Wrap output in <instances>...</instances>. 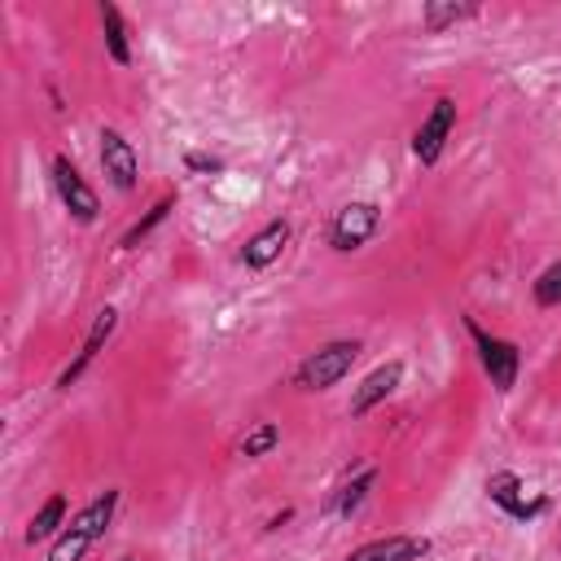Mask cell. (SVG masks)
Instances as JSON below:
<instances>
[{"label":"cell","mask_w":561,"mask_h":561,"mask_svg":"<svg viewBox=\"0 0 561 561\" xmlns=\"http://www.w3.org/2000/svg\"><path fill=\"white\" fill-rule=\"evenodd\" d=\"M101 149H96V158H101V171H105V180L118 188V193H131L136 184H140V153H136V145L118 131V127H101Z\"/></svg>","instance_id":"ba28073f"},{"label":"cell","mask_w":561,"mask_h":561,"mask_svg":"<svg viewBox=\"0 0 561 561\" xmlns=\"http://www.w3.org/2000/svg\"><path fill=\"white\" fill-rule=\"evenodd\" d=\"M530 298H535V307H543V311L561 307V263H548V267L530 280Z\"/></svg>","instance_id":"d6986e66"},{"label":"cell","mask_w":561,"mask_h":561,"mask_svg":"<svg viewBox=\"0 0 561 561\" xmlns=\"http://www.w3.org/2000/svg\"><path fill=\"white\" fill-rule=\"evenodd\" d=\"M377 228H381V206L355 197V202H346V206L333 210L324 237H329V250H337V254H355V250H364V245L377 237Z\"/></svg>","instance_id":"277c9868"},{"label":"cell","mask_w":561,"mask_h":561,"mask_svg":"<svg viewBox=\"0 0 561 561\" xmlns=\"http://www.w3.org/2000/svg\"><path fill=\"white\" fill-rule=\"evenodd\" d=\"M96 18H101V35H105V53H110V61H114V66H131V35H127V18H123V9L110 4V0H101Z\"/></svg>","instance_id":"5bb4252c"},{"label":"cell","mask_w":561,"mask_h":561,"mask_svg":"<svg viewBox=\"0 0 561 561\" xmlns=\"http://www.w3.org/2000/svg\"><path fill=\"white\" fill-rule=\"evenodd\" d=\"M399 381H403V359H386V364H377V368H373V373H364V377H359V386L351 390L346 416H351V421H364L377 403H386V399L399 390Z\"/></svg>","instance_id":"30bf717a"},{"label":"cell","mask_w":561,"mask_h":561,"mask_svg":"<svg viewBox=\"0 0 561 561\" xmlns=\"http://www.w3.org/2000/svg\"><path fill=\"white\" fill-rule=\"evenodd\" d=\"M289 237H294V228H289V219H285V215L267 219V224H263L259 232H250V237H245V245L237 250L241 267H250V272H267V267H272V263L285 254Z\"/></svg>","instance_id":"8fae6325"},{"label":"cell","mask_w":561,"mask_h":561,"mask_svg":"<svg viewBox=\"0 0 561 561\" xmlns=\"http://www.w3.org/2000/svg\"><path fill=\"white\" fill-rule=\"evenodd\" d=\"M184 167L197 171V175H219V171H224V158L202 153V149H188V153H184Z\"/></svg>","instance_id":"ffe728a7"},{"label":"cell","mask_w":561,"mask_h":561,"mask_svg":"<svg viewBox=\"0 0 561 561\" xmlns=\"http://www.w3.org/2000/svg\"><path fill=\"white\" fill-rule=\"evenodd\" d=\"M66 513H70V508H66V495L53 491V495L35 508V517L26 522V543H53V539L66 530V522H70Z\"/></svg>","instance_id":"9a60e30c"},{"label":"cell","mask_w":561,"mask_h":561,"mask_svg":"<svg viewBox=\"0 0 561 561\" xmlns=\"http://www.w3.org/2000/svg\"><path fill=\"white\" fill-rule=\"evenodd\" d=\"M114 329H118V307H110V302H105V307L92 316V324H88V333H83L79 351L70 355V364L57 373V381H53V386H57V390H70V386L92 368V359L105 351V342L114 337Z\"/></svg>","instance_id":"9c48e42d"},{"label":"cell","mask_w":561,"mask_h":561,"mask_svg":"<svg viewBox=\"0 0 561 561\" xmlns=\"http://www.w3.org/2000/svg\"><path fill=\"white\" fill-rule=\"evenodd\" d=\"M451 131H456V101H451V96H438V101L430 105V114H425V118L416 123V131H412V158H416L421 167H438V158H443Z\"/></svg>","instance_id":"52a82bcc"},{"label":"cell","mask_w":561,"mask_h":561,"mask_svg":"<svg viewBox=\"0 0 561 561\" xmlns=\"http://www.w3.org/2000/svg\"><path fill=\"white\" fill-rule=\"evenodd\" d=\"M482 491H486V500H491L504 517H513V522H535V517H543L548 504H552L548 495H526V482H522L513 469H495V473H486Z\"/></svg>","instance_id":"8992f818"},{"label":"cell","mask_w":561,"mask_h":561,"mask_svg":"<svg viewBox=\"0 0 561 561\" xmlns=\"http://www.w3.org/2000/svg\"><path fill=\"white\" fill-rule=\"evenodd\" d=\"M175 202H180L175 193H162V197H158V202H153V206H149V210H145V215H140V219H136V224H131V228L118 237V250H136V245H140V241H145L153 228H162V224L171 219Z\"/></svg>","instance_id":"ac0fdd59"},{"label":"cell","mask_w":561,"mask_h":561,"mask_svg":"<svg viewBox=\"0 0 561 561\" xmlns=\"http://www.w3.org/2000/svg\"><path fill=\"white\" fill-rule=\"evenodd\" d=\"M373 486H377V465H364V469H355L346 482H337V491L329 495L324 513H329V517H342V522H351V517L364 508V500L373 495Z\"/></svg>","instance_id":"4fadbf2b"},{"label":"cell","mask_w":561,"mask_h":561,"mask_svg":"<svg viewBox=\"0 0 561 561\" xmlns=\"http://www.w3.org/2000/svg\"><path fill=\"white\" fill-rule=\"evenodd\" d=\"M465 333H469V342H473V351H478V364H482V373L491 377V386H495L500 394H508V390L517 386V373H522V346H517L513 337L486 333L473 316H465Z\"/></svg>","instance_id":"3957f363"},{"label":"cell","mask_w":561,"mask_h":561,"mask_svg":"<svg viewBox=\"0 0 561 561\" xmlns=\"http://www.w3.org/2000/svg\"><path fill=\"white\" fill-rule=\"evenodd\" d=\"M425 552H430V539L425 535L394 530V535H377V539L351 548L342 561H421Z\"/></svg>","instance_id":"7c38bea8"},{"label":"cell","mask_w":561,"mask_h":561,"mask_svg":"<svg viewBox=\"0 0 561 561\" xmlns=\"http://www.w3.org/2000/svg\"><path fill=\"white\" fill-rule=\"evenodd\" d=\"M118 504H123V491H118V486H105V491H96L88 504H79V508L70 513L66 530L48 543V561H83L88 548H92L96 539H105V530L114 526Z\"/></svg>","instance_id":"6da1fadb"},{"label":"cell","mask_w":561,"mask_h":561,"mask_svg":"<svg viewBox=\"0 0 561 561\" xmlns=\"http://www.w3.org/2000/svg\"><path fill=\"white\" fill-rule=\"evenodd\" d=\"M48 175H53V188H57L61 206L70 210V219H75V224H96V215H101V197H96V188L83 180V171H79L66 153H53Z\"/></svg>","instance_id":"5b68a950"},{"label":"cell","mask_w":561,"mask_h":561,"mask_svg":"<svg viewBox=\"0 0 561 561\" xmlns=\"http://www.w3.org/2000/svg\"><path fill=\"white\" fill-rule=\"evenodd\" d=\"M280 447V425L276 421H254V425H245V434L232 443V451L241 456V460H263V456H272Z\"/></svg>","instance_id":"e0dca14e"},{"label":"cell","mask_w":561,"mask_h":561,"mask_svg":"<svg viewBox=\"0 0 561 561\" xmlns=\"http://www.w3.org/2000/svg\"><path fill=\"white\" fill-rule=\"evenodd\" d=\"M359 351H364L359 337H333V342L316 346L311 355L298 359V368H294V390H302V394H324V390H333L337 381L351 377Z\"/></svg>","instance_id":"7a4b0ae2"},{"label":"cell","mask_w":561,"mask_h":561,"mask_svg":"<svg viewBox=\"0 0 561 561\" xmlns=\"http://www.w3.org/2000/svg\"><path fill=\"white\" fill-rule=\"evenodd\" d=\"M118 561H140V557H118Z\"/></svg>","instance_id":"44dd1931"},{"label":"cell","mask_w":561,"mask_h":561,"mask_svg":"<svg viewBox=\"0 0 561 561\" xmlns=\"http://www.w3.org/2000/svg\"><path fill=\"white\" fill-rule=\"evenodd\" d=\"M478 13H482V4H473V0H465V4H456V0H425L421 4V26L430 35H443V31H451V26H460V22L478 18Z\"/></svg>","instance_id":"2e32d148"}]
</instances>
